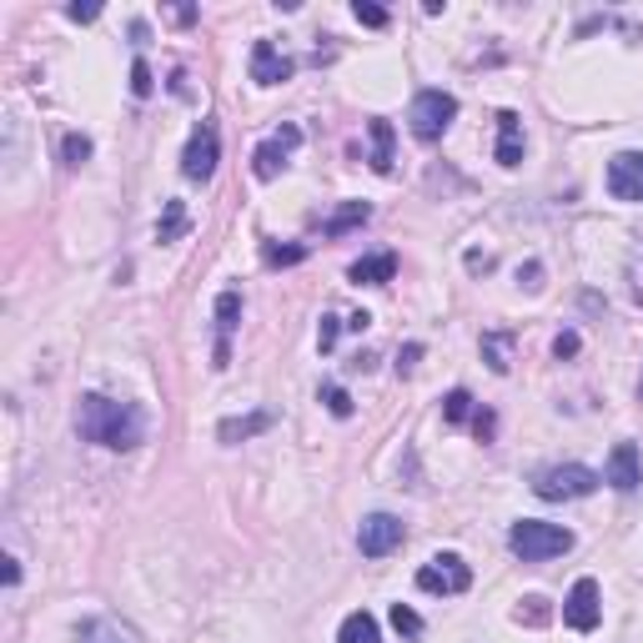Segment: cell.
Listing matches in <instances>:
<instances>
[{
	"mask_svg": "<svg viewBox=\"0 0 643 643\" xmlns=\"http://www.w3.org/2000/svg\"><path fill=\"white\" fill-rule=\"evenodd\" d=\"M368 137H372V171L388 177L392 171V127L388 121H368Z\"/></svg>",
	"mask_w": 643,
	"mask_h": 643,
	"instance_id": "cell-20",
	"label": "cell"
},
{
	"mask_svg": "<svg viewBox=\"0 0 643 643\" xmlns=\"http://www.w3.org/2000/svg\"><path fill=\"white\" fill-rule=\"evenodd\" d=\"M402 539H408V528L392 513H368L358 528V549L368 553V559H388L392 549H402Z\"/></svg>",
	"mask_w": 643,
	"mask_h": 643,
	"instance_id": "cell-8",
	"label": "cell"
},
{
	"mask_svg": "<svg viewBox=\"0 0 643 643\" xmlns=\"http://www.w3.org/2000/svg\"><path fill=\"white\" fill-rule=\"evenodd\" d=\"M61 157H66V167H81V161L91 157V141H86V137H76V131H71V137L61 141Z\"/></svg>",
	"mask_w": 643,
	"mask_h": 643,
	"instance_id": "cell-28",
	"label": "cell"
},
{
	"mask_svg": "<svg viewBox=\"0 0 643 643\" xmlns=\"http://www.w3.org/2000/svg\"><path fill=\"white\" fill-rule=\"evenodd\" d=\"M418 589L422 593H468L473 589V569H468L463 559H458V553H438V559H428L418 569Z\"/></svg>",
	"mask_w": 643,
	"mask_h": 643,
	"instance_id": "cell-5",
	"label": "cell"
},
{
	"mask_svg": "<svg viewBox=\"0 0 643 643\" xmlns=\"http://www.w3.org/2000/svg\"><path fill=\"white\" fill-rule=\"evenodd\" d=\"M348 277L358 287H388L392 277H398V257L392 252H378V257H362V262L348 267Z\"/></svg>",
	"mask_w": 643,
	"mask_h": 643,
	"instance_id": "cell-14",
	"label": "cell"
},
{
	"mask_svg": "<svg viewBox=\"0 0 643 643\" xmlns=\"http://www.w3.org/2000/svg\"><path fill=\"white\" fill-rule=\"evenodd\" d=\"M483 358H488V368H493V372H508V338H503V332H488V338H483Z\"/></svg>",
	"mask_w": 643,
	"mask_h": 643,
	"instance_id": "cell-23",
	"label": "cell"
},
{
	"mask_svg": "<svg viewBox=\"0 0 643 643\" xmlns=\"http://www.w3.org/2000/svg\"><path fill=\"white\" fill-rule=\"evenodd\" d=\"M443 418L453 422V428H458V422H473L478 418V412H473V392H468V388L448 392V398H443Z\"/></svg>",
	"mask_w": 643,
	"mask_h": 643,
	"instance_id": "cell-22",
	"label": "cell"
},
{
	"mask_svg": "<svg viewBox=\"0 0 643 643\" xmlns=\"http://www.w3.org/2000/svg\"><path fill=\"white\" fill-rule=\"evenodd\" d=\"M151 91H157V81H151V66L147 61H131V96H141V101H147Z\"/></svg>",
	"mask_w": 643,
	"mask_h": 643,
	"instance_id": "cell-27",
	"label": "cell"
},
{
	"mask_svg": "<svg viewBox=\"0 0 643 643\" xmlns=\"http://www.w3.org/2000/svg\"><path fill=\"white\" fill-rule=\"evenodd\" d=\"M237 322H242V292L237 287H227L222 297H217V368H227L232 362V332Z\"/></svg>",
	"mask_w": 643,
	"mask_h": 643,
	"instance_id": "cell-11",
	"label": "cell"
},
{
	"mask_svg": "<svg viewBox=\"0 0 643 643\" xmlns=\"http://www.w3.org/2000/svg\"><path fill=\"white\" fill-rule=\"evenodd\" d=\"M553 352H559V358H573V352H579V332H559Z\"/></svg>",
	"mask_w": 643,
	"mask_h": 643,
	"instance_id": "cell-31",
	"label": "cell"
},
{
	"mask_svg": "<svg viewBox=\"0 0 643 643\" xmlns=\"http://www.w3.org/2000/svg\"><path fill=\"white\" fill-rule=\"evenodd\" d=\"M338 643H382V633H378V619H372L368 609L348 613V619H342V629H338Z\"/></svg>",
	"mask_w": 643,
	"mask_h": 643,
	"instance_id": "cell-18",
	"label": "cell"
},
{
	"mask_svg": "<svg viewBox=\"0 0 643 643\" xmlns=\"http://www.w3.org/2000/svg\"><path fill=\"white\" fill-rule=\"evenodd\" d=\"M322 402H328L332 418H352V398L338 388V382H328V388H322Z\"/></svg>",
	"mask_w": 643,
	"mask_h": 643,
	"instance_id": "cell-26",
	"label": "cell"
},
{
	"mask_svg": "<svg viewBox=\"0 0 643 643\" xmlns=\"http://www.w3.org/2000/svg\"><path fill=\"white\" fill-rule=\"evenodd\" d=\"M523 161V121L518 111H503L498 117V167H518Z\"/></svg>",
	"mask_w": 643,
	"mask_h": 643,
	"instance_id": "cell-15",
	"label": "cell"
},
{
	"mask_svg": "<svg viewBox=\"0 0 643 643\" xmlns=\"http://www.w3.org/2000/svg\"><path fill=\"white\" fill-rule=\"evenodd\" d=\"M6 583H11V589L21 583V563H16V559H6Z\"/></svg>",
	"mask_w": 643,
	"mask_h": 643,
	"instance_id": "cell-34",
	"label": "cell"
},
{
	"mask_svg": "<svg viewBox=\"0 0 643 643\" xmlns=\"http://www.w3.org/2000/svg\"><path fill=\"white\" fill-rule=\"evenodd\" d=\"M458 121V96H448V91H418L412 96V106H408V127H412V137L418 141H443V131Z\"/></svg>",
	"mask_w": 643,
	"mask_h": 643,
	"instance_id": "cell-3",
	"label": "cell"
},
{
	"mask_svg": "<svg viewBox=\"0 0 643 643\" xmlns=\"http://www.w3.org/2000/svg\"><path fill=\"white\" fill-rule=\"evenodd\" d=\"M609 197L643 201V151H619V157L609 161Z\"/></svg>",
	"mask_w": 643,
	"mask_h": 643,
	"instance_id": "cell-10",
	"label": "cell"
},
{
	"mask_svg": "<svg viewBox=\"0 0 643 643\" xmlns=\"http://www.w3.org/2000/svg\"><path fill=\"white\" fill-rule=\"evenodd\" d=\"M287 76H292V61H287L272 41H257L252 46V81L257 86H282Z\"/></svg>",
	"mask_w": 643,
	"mask_h": 643,
	"instance_id": "cell-13",
	"label": "cell"
},
{
	"mask_svg": "<svg viewBox=\"0 0 643 643\" xmlns=\"http://www.w3.org/2000/svg\"><path fill=\"white\" fill-rule=\"evenodd\" d=\"M81 639L86 643H137V633L117 619H91V623H81Z\"/></svg>",
	"mask_w": 643,
	"mask_h": 643,
	"instance_id": "cell-19",
	"label": "cell"
},
{
	"mask_svg": "<svg viewBox=\"0 0 643 643\" xmlns=\"http://www.w3.org/2000/svg\"><path fill=\"white\" fill-rule=\"evenodd\" d=\"M338 332H342V317H322V332H317V348L332 352L338 348Z\"/></svg>",
	"mask_w": 643,
	"mask_h": 643,
	"instance_id": "cell-30",
	"label": "cell"
},
{
	"mask_svg": "<svg viewBox=\"0 0 643 643\" xmlns=\"http://www.w3.org/2000/svg\"><path fill=\"white\" fill-rule=\"evenodd\" d=\"M76 428H81L86 443L111 448V453H131V448H141V438H147V412H141L137 402L86 392L81 408H76Z\"/></svg>",
	"mask_w": 643,
	"mask_h": 643,
	"instance_id": "cell-1",
	"label": "cell"
},
{
	"mask_svg": "<svg viewBox=\"0 0 643 643\" xmlns=\"http://www.w3.org/2000/svg\"><path fill=\"white\" fill-rule=\"evenodd\" d=\"M392 629H398L402 639H418V633H422V619L408 609V603H392Z\"/></svg>",
	"mask_w": 643,
	"mask_h": 643,
	"instance_id": "cell-25",
	"label": "cell"
},
{
	"mask_svg": "<svg viewBox=\"0 0 643 643\" xmlns=\"http://www.w3.org/2000/svg\"><path fill=\"white\" fill-rule=\"evenodd\" d=\"M187 227H191L187 201H167V217L157 222V242H161V247H167V242H181V237H187Z\"/></svg>",
	"mask_w": 643,
	"mask_h": 643,
	"instance_id": "cell-21",
	"label": "cell"
},
{
	"mask_svg": "<svg viewBox=\"0 0 643 643\" xmlns=\"http://www.w3.org/2000/svg\"><path fill=\"white\" fill-rule=\"evenodd\" d=\"M302 147V131L297 127H282V131H272V137L262 141V147L252 151V177L257 181H277L287 171V157Z\"/></svg>",
	"mask_w": 643,
	"mask_h": 643,
	"instance_id": "cell-7",
	"label": "cell"
},
{
	"mask_svg": "<svg viewBox=\"0 0 643 643\" xmlns=\"http://www.w3.org/2000/svg\"><path fill=\"white\" fill-rule=\"evenodd\" d=\"M603 478L593 473V468L583 463H559V468H543L539 478H533V493L543 498V503H573V498H589L599 493Z\"/></svg>",
	"mask_w": 643,
	"mask_h": 643,
	"instance_id": "cell-4",
	"label": "cell"
},
{
	"mask_svg": "<svg viewBox=\"0 0 643 643\" xmlns=\"http://www.w3.org/2000/svg\"><path fill=\"white\" fill-rule=\"evenodd\" d=\"M599 619H603L599 583L579 579V583H573V593L563 599V623H569V629H579V633H593V629H599Z\"/></svg>",
	"mask_w": 643,
	"mask_h": 643,
	"instance_id": "cell-9",
	"label": "cell"
},
{
	"mask_svg": "<svg viewBox=\"0 0 643 643\" xmlns=\"http://www.w3.org/2000/svg\"><path fill=\"white\" fill-rule=\"evenodd\" d=\"M603 483L619 488V493H633L643 483V463H639V448L633 443H619L609 453V468H603Z\"/></svg>",
	"mask_w": 643,
	"mask_h": 643,
	"instance_id": "cell-12",
	"label": "cell"
},
{
	"mask_svg": "<svg viewBox=\"0 0 643 643\" xmlns=\"http://www.w3.org/2000/svg\"><path fill=\"white\" fill-rule=\"evenodd\" d=\"M368 217H372L368 201H348V207H338V211L328 217V222H322V237H348L352 227H362Z\"/></svg>",
	"mask_w": 643,
	"mask_h": 643,
	"instance_id": "cell-17",
	"label": "cell"
},
{
	"mask_svg": "<svg viewBox=\"0 0 643 643\" xmlns=\"http://www.w3.org/2000/svg\"><path fill=\"white\" fill-rule=\"evenodd\" d=\"M267 428H272V412H252V418H227L222 428H217V438H222V443L232 448V443H242V438L267 433Z\"/></svg>",
	"mask_w": 643,
	"mask_h": 643,
	"instance_id": "cell-16",
	"label": "cell"
},
{
	"mask_svg": "<svg viewBox=\"0 0 643 643\" xmlns=\"http://www.w3.org/2000/svg\"><path fill=\"white\" fill-rule=\"evenodd\" d=\"M217 161H222V137H217V121H201V127L191 131L187 151H181V177H187V181H211Z\"/></svg>",
	"mask_w": 643,
	"mask_h": 643,
	"instance_id": "cell-6",
	"label": "cell"
},
{
	"mask_svg": "<svg viewBox=\"0 0 643 643\" xmlns=\"http://www.w3.org/2000/svg\"><path fill=\"white\" fill-rule=\"evenodd\" d=\"M302 257H307V247H272V242L262 247V262L267 267H297Z\"/></svg>",
	"mask_w": 643,
	"mask_h": 643,
	"instance_id": "cell-24",
	"label": "cell"
},
{
	"mask_svg": "<svg viewBox=\"0 0 643 643\" xmlns=\"http://www.w3.org/2000/svg\"><path fill=\"white\" fill-rule=\"evenodd\" d=\"M66 16H71V21H96V16H101V11H96V6H71V11H66Z\"/></svg>",
	"mask_w": 643,
	"mask_h": 643,
	"instance_id": "cell-32",
	"label": "cell"
},
{
	"mask_svg": "<svg viewBox=\"0 0 643 643\" xmlns=\"http://www.w3.org/2000/svg\"><path fill=\"white\" fill-rule=\"evenodd\" d=\"M422 358V348H418V342H412V348L408 352H402V362H398V372H412V362H418Z\"/></svg>",
	"mask_w": 643,
	"mask_h": 643,
	"instance_id": "cell-33",
	"label": "cell"
},
{
	"mask_svg": "<svg viewBox=\"0 0 643 643\" xmlns=\"http://www.w3.org/2000/svg\"><path fill=\"white\" fill-rule=\"evenodd\" d=\"M508 549H513L523 563H549V559H559V553L573 549V533L559 523H543V518H523V523L508 528Z\"/></svg>",
	"mask_w": 643,
	"mask_h": 643,
	"instance_id": "cell-2",
	"label": "cell"
},
{
	"mask_svg": "<svg viewBox=\"0 0 643 643\" xmlns=\"http://www.w3.org/2000/svg\"><path fill=\"white\" fill-rule=\"evenodd\" d=\"M352 16H358L362 26H372V31H382V26H388V11H382V6H368V0H358V6H352Z\"/></svg>",
	"mask_w": 643,
	"mask_h": 643,
	"instance_id": "cell-29",
	"label": "cell"
}]
</instances>
